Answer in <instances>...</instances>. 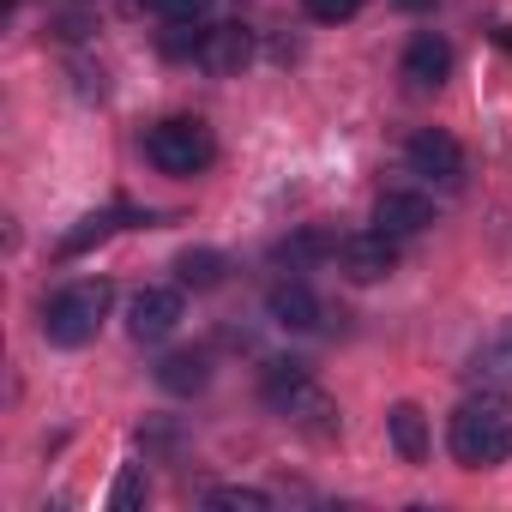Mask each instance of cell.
Returning a JSON list of instances; mask_svg holds the SVG:
<instances>
[{
  "label": "cell",
  "mask_w": 512,
  "mask_h": 512,
  "mask_svg": "<svg viewBox=\"0 0 512 512\" xmlns=\"http://www.w3.org/2000/svg\"><path fill=\"white\" fill-rule=\"evenodd\" d=\"M266 404L278 410V416H290L302 434H314V440H332L338 434V404L314 386V374H308V362H272L266 368Z\"/></svg>",
  "instance_id": "7a4b0ae2"
},
{
  "label": "cell",
  "mask_w": 512,
  "mask_h": 512,
  "mask_svg": "<svg viewBox=\"0 0 512 512\" xmlns=\"http://www.w3.org/2000/svg\"><path fill=\"white\" fill-rule=\"evenodd\" d=\"M109 308H115L109 278L67 284V290L43 308V338H49V344H61V350H79V344H91V338H97V326L109 320Z\"/></svg>",
  "instance_id": "3957f363"
},
{
  "label": "cell",
  "mask_w": 512,
  "mask_h": 512,
  "mask_svg": "<svg viewBox=\"0 0 512 512\" xmlns=\"http://www.w3.org/2000/svg\"><path fill=\"white\" fill-rule=\"evenodd\" d=\"M181 326V290H139L127 302V332L133 344H163Z\"/></svg>",
  "instance_id": "52a82bcc"
},
{
  "label": "cell",
  "mask_w": 512,
  "mask_h": 512,
  "mask_svg": "<svg viewBox=\"0 0 512 512\" xmlns=\"http://www.w3.org/2000/svg\"><path fill=\"white\" fill-rule=\"evenodd\" d=\"M446 73H452V49H446V37L416 31L410 49H404V85H410V91H440Z\"/></svg>",
  "instance_id": "9c48e42d"
},
{
  "label": "cell",
  "mask_w": 512,
  "mask_h": 512,
  "mask_svg": "<svg viewBox=\"0 0 512 512\" xmlns=\"http://www.w3.org/2000/svg\"><path fill=\"white\" fill-rule=\"evenodd\" d=\"M109 229H115V217H85V223L61 241V253H85V247H91V241H103Z\"/></svg>",
  "instance_id": "ffe728a7"
},
{
  "label": "cell",
  "mask_w": 512,
  "mask_h": 512,
  "mask_svg": "<svg viewBox=\"0 0 512 512\" xmlns=\"http://www.w3.org/2000/svg\"><path fill=\"white\" fill-rule=\"evenodd\" d=\"M205 506H211V512H266L272 500H266L260 488H241V482H229V488H211V494H205Z\"/></svg>",
  "instance_id": "2e32d148"
},
{
  "label": "cell",
  "mask_w": 512,
  "mask_h": 512,
  "mask_svg": "<svg viewBox=\"0 0 512 512\" xmlns=\"http://www.w3.org/2000/svg\"><path fill=\"white\" fill-rule=\"evenodd\" d=\"M386 434H392V452H398L404 464H422V458H428V416H422L416 404H392Z\"/></svg>",
  "instance_id": "4fadbf2b"
},
{
  "label": "cell",
  "mask_w": 512,
  "mask_h": 512,
  "mask_svg": "<svg viewBox=\"0 0 512 512\" xmlns=\"http://www.w3.org/2000/svg\"><path fill=\"white\" fill-rule=\"evenodd\" d=\"M157 380H163V392H205V380H211V362H205V350H175V356H163V368H157Z\"/></svg>",
  "instance_id": "5bb4252c"
},
{
  "label": "cell",
  "mask_w": 512,
  "mask_h": 512,
  "mask_svg": "<svg viewBox=\"0 0 512 512\" xmlns=\"http://www.w3.org/2000/svg\"><path fill=\"white\" fill-rule=\"evenodd\" d=\"M193 61H199L205 73L229 79V73H241V67L253 61V31H247V25H211V31H199Z\"/></svg>",
  "instance_id": "ba28073f"
},
{
  "label": "cell",
  "mask_w": 512,
  "mask_h": 512,
  "mask_svg": "<svg viewBox=\"0 0 512 512\" xmlns=\"http://www.w3.org/2000/svg\"><path fill=\"white\" fill-rule=\"evenodd\" d=\"M404 163L416 169V175H428V181H458L464 175V145L452 139V133H440V127H422L410 145H404Z\"/></svg>",
  "instance_id": "8992f818"
},
{
  "label": "cell",
  "mask_w": 512,
  "mask_h": 512,
  "mask_svg": "<svg viewBox=\"0 0 512 512\" xmlns=\"http://www.w3.org/2000/svg\"><path fill=\"white\" fill-rule=\"evenodd\" d=\"M266 314H272V326H284V332H308V326H320V296H314L302 278H278V284L266 290Z\"/></svg>",
  "instance_id": "30bf717a"
},
{
  "label": "cell",
  "mask_w": 512,
  "mask_h": 512,
  "mask_svg": "<svg viewBox=\"0 0 512 512\" xmlns=\"http://www.w3.org/2000/svg\"><path fill=\"white\" fill-rule=\"evenodd\" d=\"M464 380L470 386H506L512 380V326H500L494 338H482L464 362Z\"/></svg>",
  "instance_id": "7c38bea8"
},
{
  "label": "cell",
  "mask_w": 512,
  "mask_h": 512,
  "mask_svg": "<svg viewBox=\"0 0 512 512\" xmlns=\"http://www.w3.org/2000/svg\"><path fill=\"white\" fill-rule=\"evenodd\" d=\"M446 446L464 470H488V464H506L512 458V398L500 386H482L470 392L452 422H446Z\"/></svg>",
  "instance_id": "6da1fadb"
},
{
  "label": "cell",
  "mask_w": 512,
  "mask_h": 512,
  "mask_svg": "<svg viewBox=\"0 0 512 512\" xmlns=\"http://www.w3.org/2000/svg\"><path fill=\"white\" fill-rule=\"evenodd\" d=\"M338 272H344L350 284H380V278H392V272H398V241H392L386 229H368V235L338 241Z\"/></svg>",
  "instance_id": "5b68a950"
},
{
  "label": "cell",
  "mask_w": 512,
  "mask_h": 512,
  "mask_svg": "<svg viewBox=\"0 0 512 512\" xmlns=\"http://www.w3.org/2000/svg\"><path fill=\"white\" fill-rule=\"evenodd\" d=\"M374 223H380L392 241H404V235H422V229L434 223V205H428L422 193H398V187H392V193L374 199Z\"/></svg>",
  "instance_id": "8fae6325"
},
{
  "label": "cell",
  "mask_w": 512,
  "mask_h": 512,
  "mask_svg": "<svg viewBox=\"0 0 512 512\" xmlns=\"http://www.w3.org/2000/svg\"><path fill=\"white\" fill-rule=\"evenodd\" d=\"M368 7V0H308V19L314 25H344V19H356Z\"/></svg>",
  "instance_id": "d6986e66"
},
{
  "label": "cell",
  "mask_w": 512,
  "mask_h": 512,
  "mask_svg": "<svg viewBox=\"0 0 512 512\" xmlns=\"http://www.w3.org/2000/svg\"><path fill=\"white\" fill-rule=\"evenodd\" d=\"M145 7L163 19V25H199L211 13V0H145Z\"/></svg>",
  "instance_id": "ac0fdd59"
},
{
  "label": "cell",
  "mask_w": 512,
  "mask_h": 512,
  "mask_svg": "<svg viewBox=\"0 0 512 512\" xmlns=\"http://www.w3.org/2000/svg\"><path fill=\"white\" fill-rule=\"evenodd\" d=\"M145 157H151V169H163V175H199V169L217 157V145H211V127H205V121L169 115V121H157V127L145 133Z\"/></svg>",
  "instance_id": "277c9868"
},
{
  "label": "cell",
  "mask_w": 512,
  "mask_h": 512,
  "mask_svg": "<svg viewBox=\"0 0 512 512\" xmlns=\"http://www.w3.org/2000/svg\"><path fill=\"white\" fill-rule=\"evenodd\" d=\"M223 272H229V266H223L217 247H187L181 260H175V284H181V290H217Z\"/></svg>",
  "instance_id": "9a60e30c"
},
{
  "label": "cell",
  "mask_w": 512,
  "mask_h": 512,
  "mask_svg": "<svg viewBox=\"0 0 512 512\" xmlns=\"http://www.w3.org/2000/svg\"><path fill=\"white\" fill-rule=\"evenodd\" d=\"M145 494H151V488H145V464H127V470L115 476V488H109V506H115V512H133V506H145Z\"/></svg>",
  "instance_id": "e0dca14e"
},
{
  "label": "cell",
  "mask_w": 512,
  "mask_h": 512,
  "mask_svg": "<svg viewBox=\"0 0 512 512\" xmlns=\"http://www.w3.org/2000/svg\"><path fill=\"white\" fill-rule=\"evenodd\" d=\"M404 7H428V0H404Z\"/></svg>",
  "instance_id": "44dd1931"
}]
</instances>
